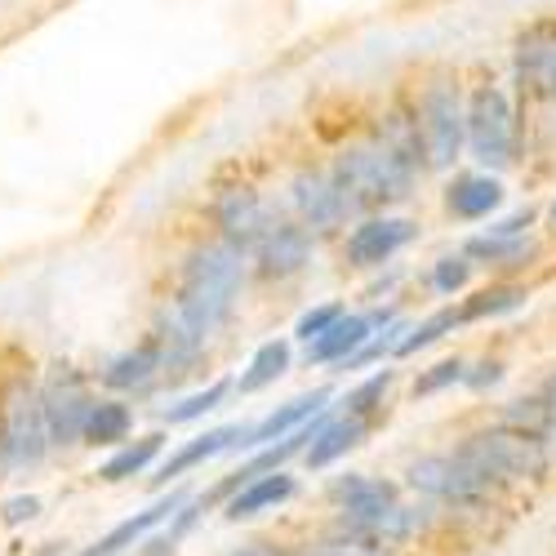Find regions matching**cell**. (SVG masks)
Returning a JSON list of instances; mask_svg holds the SVG:
<instances>
[{
    "instance_id": "cell-1",
    "label": "cell",
    "mask_w": 556,
    "mask_h": 556,
    "mask_svg": "<svg viewBox=\"0 0 556 556\" xmlns=\"http://www.w3.org/2000/svg\"><path fill=\"white\" fill-rule=\"evenodd\" d=\"M245 286V254L227 241L201 245L182 263V281L174 294V312L152 330L165 348V369L161 375H182V365L197 361L205 339L223 326L237 307V294Z\"/></svg>"
},
{
    "instance_id": "cell-2",
    "label": "cell",
    "mask_w": 556,
    "mask_h": 556,
    "mask_svg": "<svg viewBox=\"0 0 556 556\" xmlns=\"http://www.w3.org/2000/svg\"><path fill=\"white\" fill-rule=\"evenodd\" d=\"M334 188L348 205V214H361V210H383V205H396L414 192V174L401 156H392L379 138L375 143H361V148H348L339 152L334 169Z\"/></svg>"
},
{
    "instance_id": "cell-3",
    "label": "cell",
    "mask_w": 556,
    "mask_h": 556,
    "mask_svg": "<svg viewBox=\"0 0 556 556\" xmlns=\"http://www.w3.org/2000/svg\"><path fill=\"white\" fill-rule=\"evenodd\" d=\"M463 463L490 481H530V477H543L547 472V445L530 432H517V428H481V432H468L454 450Z\"/></svg>"
},
{
    "instance_id": "cell-4",
    "label": "cell",
    "mask_w": 556,
    "mask_h": 556,
    "mask_svg": "<svg viewBox=\"0 0 556 556\" xmlns=\"http://www.w3.org/2000/svg\"><path fill=\"white\" fill-rule=\"evenodd\" d=\"M334 498H339V513H343V526L375 539V543H396L414 530V513L401 507L396 490L388 481H375V477H343L334 485Z\"/></svg>"
},
{
    "instance_id": "cell-5",
    "label": "cell",
    "mask_w": 556,
    "mask_h": 556,
    "mask_svg": "<svg viewBox=\"0 0 556 556\" xmlns=\"http://www.w3.org/2000/svg\"><path fill=\"white\" fill-rule=\"evenodd\" d=\"M463 143L481 165L503 169L517 148V125H513V103L498 85H477L468 108H463Z\"/></svg>"
},
{
    "instance_id": "cell-6",
    "label": "cell",
    "mask_w": 556,
    "mask_h": 556,
    "mask_svg": "<svg viewBox=\"0 0 556 556\" xmlns=\"http://www.w3.org/2000/svg\"><path fill=\"white\" fill-rule=\"evenodd\" d=\"M50 454V437H45L40 419V396L36 388H14L0 405V468L5 472H31Z\"/></svg>"
},
{
    "instance_id": "cell-7",
    "label": "cell",
    "mask_w": 556,
    "mask_h": 556,
    "mask_svg": "<svg viewBox=\"0 0 556 556\" xmlns=\"http://www.w3.org/2000/svg\"><path fill=\"white\" fill-rule=\"evenodd\" d=\"M40 396V419H45V437H50V450H72L80 445V428H85V414L94 405L85 388V375L76 365L59 361L50 369V379L36 388Z\"/></svg>"
},
{
    "instance_id": "cell-8",
    "label": "cell",
    "mask_w": 556,
    "mask_h": 556,
    "mask_svg": "<svg viewBox=\"0 0 556 556\" xmlns=\"http://www.w3.org/2000/svg\"><path fill=\"white\" fill-rule=\"evenodd\" d=\"M414 116H419L428 169L454 165L458 152H463V99H458V85H454L450 76L432 80V85L424 89V99L414 103Z\"/></svg>"
},
{
    "instance_id": "cell-9",
    "label": "cell",
    "mask_w": 556,
    "mask_h": 556,
    "mask_svg": "<svg viewBox=\"0 0 556 556\" xmlns=\"http://www.w3.org/2000/svg\"><path fill=\"white\" fill-rule=\"evenodd\" d=\"M405 481L414 490H424L441 503H458V507H468V503H485L498 481L481 477L472 463H463L458 454H424V458H414L409 468H405Z\"/></svg>"
},
{
    "instance_id": "cell-10",
    "label": "cell",
    "mask_w": 556,
    "mask_h": 556,
    "mask_svg": "<svg viewBox=\"0 0 556 556\" xmlns=\"http://www.w3.org/2000/svg\"><path fill=\"white\" fill-rule=\"evenodd\" d=\"M250 254L258 263L263 281H290V276H299L312 263V231L299 218L294 223L290 218H271Z\"/></svg>"
},
{
    "instance_id": "cell-11",
    "label": "cell",
    "mask_w": 556,
    "mask_h": 556,
    "mask_svg": "<svg viewBox=\"0 0 556 556\" xmlns=\"http://www.w3.org/2000/svg\"><path fill=\"white\" fill-rule=\"evenodd\" d=\"M290 205L299 214V223L307 231H334L348 223V205L334 188V178L330 174H320V169H299L294 182H290Z\"/></svg>"
},
{
    "instance_id": "cell-12",
    "label": "cell",
    "mask_w": 556,
    "mask_h": 556,
    "mask_svg": "<svg viewBox=\"0 0 556 556\" xmlns=\"http://www.w3.org/2000/svg\"><path fill=\"white\" fill-rule=\"evenodd\" d=\"M214 223H218V237H223L227 245H237L241 254H250L254 241L263 237L267 223H271V210L263 205L258 192L231 188V192H223V197L214 201Z\"/></svg>"
},
{
    "instance_id": "cell-13",
    "label": "cell",
    "mask_w": 556,
    "mask_h": 556,
    "mask_svg": "<svg viewBox=\"0 0 556 556\" xmlns=\"http://www.w3.org/2000/svg\"><path fill=\"white\" fill-rule=\"evenodd\" d=\"M182 503H188V494H182V490H169V494H161L152 507H143V513H134V517H125L121 526H112L99 543H89L85 552H76V556H125L129 547H138V543H143L156 526H165L174 513H178V507Z\"/></svg>"
},
{
    "instance_id": "cell-14",
    "label": "cell",
    "mask_w": 556,
    "mask_h": 556,
    "mask_svg": "<svg viewBox=\"0 0 556 556\" xmlns=\"http://www.w3.org/2000/svg\"><path fill=\"white\" fill-rule=\"evenodd\" d=\"M414 227L409 218H365L352 237H348V263L352 267H383L396 250H405L414 241Z\"/></svg>"
},
{
    "instance_id": "cell-15",
    "label": "cell",
    "mask_w": 556,
    "mask_h": 556,
    "mask_svg": "<svg viewBox=\"0 0 556 556\" xmlns=\"http://www.w3.org/2000/svg\"><path fill=\"white\" fill-rule=\"evenodd\" d=\"M517 72L543 99H556V18H543L517 40Z\"/></svg>"
},
{
    "instance_id": "cell-16",
    "label": "cell",
    "mask_w": 556,
    "mask_h": 556,
    "mask_svg": "<svg viewBox=\"0 0 556 556\" xmlns=\"http://www.w3.org/2000/svg\"><path fill=\"white\" fill-rule=\"evenodd\" d=\"M161 369H165V348H161L156 334H148L138 348H129V352H121L103 365V383L112 392H138V388H148Z\"/></svg>"
},
{
    "instance_id": "cell-17",
    "label": "cell",
    "mask_w": 556,
    "mask_h": 556,
    "mask_svg": "<svg viewBox=\"0 0 556 556\" xmlns=\"http://www.w3.org/2000/svg\"><path fill=\"white\" fill-rule=\"evenodd\" d=\"M330 401V392L326 388H316V392H303V396H294V401H286L281 409H271L267 419H258L254 428H245L241 432V441H237V450H258V445H271V441H281V437H290L299 424H307L312 414Z\"/></svg>"
},
{
    "instance_id": "cell-18",
    "label": "cell",
    "mask_w": 556,
    "mask_h": 556,
    "mask_svg": "<svg viewBox=\"0 0 556 556\" xmlns=\"http://www.w3.org/2000/svg\"><path fill=\"white\" fill-rule=\"evenodd\" d=\"M241 432H245L241 424H227V428H214V432H205V437H197V441H188V445H178V450L161 463V468H156V485H169L174 477L201 468V463H210V458H218V454H227V450H237Z\"/></svg>"
},
{
    "instance_id": "cell-19",
    "label": "cell",
    "mask_w": 556,
    "mask_h": 556,
    "mask_svg": "<svg viewBox=\"0 0 556 556\" xmlns=\"http://www.w3.org/2000/svg\"><path fill=\"white\" fill-rule=\"evenodd\" d=\"M294 490H299V481H294L286 468L263 472V477L245 481L237 494H231V503H227V521H245V517H258V513H267V507H276V503L294 498Z\"/></svg>"
},
{
    "instance_id": "cell-20",
    "label": "cell",
    "mask_w": 556,
    "mask_h": 556,
    "mask_svg": "<svg viewBox=\"0 0 556 556\" xmlns=\"http://www.w3.org/2000/svg\"><path fill=\"white\" fill-rule=\"evenodd\" d=\"M369 330H375V320H369V316H348V312H343L326 334H316V339L307 343V361H312V365L348 361V356H356V352L369 343Z\"/></svg>"
},
{
    "instance_id": "cell-21",
    "label": "cell",
    "mask_w": 556,
    "mask_h": 556,
    "mask_svg": "<svg viewBox=\"0 0 556 556\" xmlns=\"http://www.w3.org/2000/svg\"><path fill=\"white\" fill-rule=\"evenodd\" d=\"M503 205V188L490 174H458L445 192V210L454 218H490Z\"/></svg>"
},
{
    "instance_id": "cell-22",
    "label": "cell",
    "mask_w": 556,
    "mask_h": 556,
    "mask_svg": "<svg viewBox=\"0 0 556 556\" xmlns=\"http://www.w3.org/2000/svg\"><path fill=\"white\" fill-rule=\"evenodd\" d=\"M134 432V409L125 401H94L85 414V428H80V445H94V450H116L125 445Z\"/></svg>"
},
{
    "instance_id": "cell-23",
    "label": "cell",
    "mask_w": 556,
    "mask_h": 556,
    "mask_svg": "<svg viewBox=\"0 0 556 556\" xmlns=\"http://www.w3.org/2000/svg\"><path fill=\"white\" fill-rule=\"evenodd\" d=\"M369 424L361 419V414H348V419H330L326 428H320L312 441H307V468H330L334 458H343L348 450H356L365 441Z\"/></svg>"
},
{
    "instance_id": "cell-24",
    "label": "cell",
    "mask_w": 556,
    "mask_h": 556,
    "mask_svg": "<svg viewBox=\"0 0 556 556\" xmlns=\"http://www.w3.org/2000/svg\"><path fill=\"white\" fill-rule=\"evenodd\" d=\"M379 143L401 156L414 174H428V156H424V134H419V116H414V108H392L388 121H383V134Z\"/></svg>"
},
{
    "instance_id": "cell-25",
    "label": "cell",
    "mask_w": 556,
    "mask_h": 556,
    "mask_svg": "<svg viewBox=\"0 0 556 556\" xmlns=\"http://www.w3.org/2000/svg\"><path fill=\"white\" fill-rule=\"evenodd\" d=\"M161 450H165V432H148V437H138L134 445H116V454L108 463H99V481L103 485H121L129 477H143L161 458Z\"/></svg>"
},
{
    "instance_id": "cell-26",
    "label": "cell",
    "mask_w": 556,
    "mask_h": 556,
    "mask_svg": "<svg viewBox=\"0 0 556 556\" xmlns=\"http://www.w3.org/2000/svg\"><path fill=\"white\" fill-rule=\"evenodd\" d=\"M290 369V343L286 339H271V343H263L254 356H250V365H245V375L237 379V392H263V388H271L276 379H281Z\"/></svg>"
},
{
    "instance_id": "cell-27",
    "label": "cell",
    "mask_w": 556,
    "mask_h": 556,
    "mask_svg": "<svg viewBox=\"0 0 556 556\" xmlns=\"http://www.w3.org/2000/svg\"><path fill=\"white\" fill-rule=\"evenodd\" d=\"M503 424L507 428H517V432H530L539 441H547L556 432V409L547 405V396H530V401H513L503 414Z\"/></svg>"
},
{
    "instance_id": "cell-28",
    "label": "cell",
    "mask_w": 556,
    "mask_h": 556,
    "mask_svg": "<svg viewBox=\"0 0 556 556\" xmlns=\"http://www.w3.org/2000/svg\"><path fill=\"white\" fill-rule=\"evenodd\" d=\"M227 392H231V383H210V388H201V392H192V396H182V401H174L169 409H165V424L169 428H178V424H197L201 414H210V409H218L223 401H227Z\"/></svg>"
},
{
    "instance_id": "cell-29",
    "label": "cell",
    "mask_w": 556,
    "mask_h": 556,
    "mask_svg": "<svg viewBox=\"0 0 556 556\" xmlns=\"http://www.w3.org/2000/svg\"><path fill=\"white\" fill-rule=\"evenodd\" d=\"M526 303V290L517 286H494L485 294H477L468 307H458V320H481V316H498V312H513Z\"/></svg>"
},
{
    "instance_id": "cell-30",
    "label": "cell",
    "mask_w": 556,
    "mask_h": 556,
    "mask_svg": "<svg viewBox=\"0 0 556 556\" xmlns=\"http://www.w3.org/2000/svg\"><path fill=\"white\" fill-rule=\"evenodd\" d=\"M303 556H383V543H375V539H365V534L348 530V534H339V539H320V543H312Z\"/></svg>"
},
{
    "instance_id": "cell-31",
    "label": "cell",
    "mask_w": 556,
    "mask_h": 556,
    "mask_svg": "<svg viewBox=\"0 0 556 556\" xmlns=\"http://www.w3.org/2000/svg\"><path fill=\"white\" fill-rule=\"evenodd\" d=\"M454 326H458V312H437V316L424 320V326L414 330L409 339L396 343V356H409V352H419V348H432V343H437L445 330H454Z\"/></svg>"
},
{
    "instance_id": "cell-32",
    "label": "cell",
    "mask_w": 556,
    "mask_h": 556,
    "mask_svg": "<svg viewBox=\"0 0 556 556\" xmlns=\"http://www.w3.org/2000/svg\"><path fill=\"white\" fill-rule=\"evenodd\" d=\"M392 379H396L392 369H379V375H369V379H365V383H361V388L348 396V414H361V419H365V414L383 401V392L392 388Z\"/></svg>"
},
{
    "instance_id": "cell-33",
    "label": "cell",
    "mask_w": 556,
    "mask_h": 556,
    "mask_svg": "<svg viewBox=\"0 0 556 556\" xmlns=\"http://www.w3.org/2000/svg\"><path fill=\"white\" fill-rule=\"evenodd\" d=\"M468 276H472V263H468V258H441V263L432 267V286H437L441 294H454V290L468 286Z\"/></svg>"
},
{
    "instance_id": "cell-34",
    "label": "cell",
    "mask_w": 556,
    "mask_h": 556,
    "mask_svg": "<svg viewBox=\"0 0 556 556\" xmlns=\"http://www.w3.org/2000/svg\"><path fill=\"white\" fill-rule=\"evenodd\" d=\"M343 316V307L339 303H326V307H312L303 320H299V326H294V339H303V343H312L316 334H326L330 326H334V320Z\"/></svg>"
},
{
    "instance_id": "cell-35",
    "label": "cell",
    "mask_w": 556,
    "mask_h": 556,
    "mask_svg": "<svg viewBox=\"0 0 556 556\" xmlns=\"http://www.w3.org/2000/svg\"><path fill=\"white\" fill-rule=\"evenodd\" d=\"M40 517V498L36 494H14V498H5L0 503V526H27V521H36Z\"/></svg>"
},
{
    "instance_id": "cell-36",
    "label": "cell",
    "mask_w": 556,
    "mask_h": 556,
    "mask_svg": "<svg viewBox=\"0 0 556 556\" xmlns=\"http://www.w3.org/2000/svg\"><path fill=\"white\" fill-rule=\"evenodd\" d=\"M458 379H463V361L450 356V361L432 365V375H424L419 383H414V396H428V392H437V388H445V383H458Z\"/></svg>"
},
{
    "instance_id": "cell-37",
    "label": "cell",
    "mask_w": 556,
    "mask_h": 556,
    "mask_svg": "<svg viewBox=\"0 0 556 556\" xmlns=\"http://www.w3.org/2000/svg\"><path fill=\"white\" fill-rule=\"evenodd\" d=\"M498 379H503V365L485 361V365H481V375H472L468 383H472V388H485V383H498Z\"/></svg>"
},
{
    "instance_id": "cell-38",
    "label": "cell",
    "mask_w": 556,
    "mask_h": 556,
    "mask_svg": "<svg viewBox=\"0 0 556 556\" xmlns=\"http://www.w3.org/2000/svg\"><path fill=\"white\" fill-rule=\"evenodd\" d=\"M231 556H286V552H276V547L258 543V547H241V552H231Z\"/></svg>"
},
{
    "instance_id": "cell-39",
    "label": "cell",
    "mask_w": 556,
    "mask_h": 556,
    "mask_svg": "<svg viewBox=\"0 0 556 556\" xmlns=\"http://www.w3.org/2000/svg\"><path fill=\"white\" fill-rule=\"evenodd\" d=\"M543 396H547V405H552V409H556V375H552V379H547V388H543Z\"/></svg>"
},
{
    "instance_id": "cell-40",
    "label": "cell",
    "mask_w": 556,
    "mask_h": 556,
    "mask_svg": "<svg viewBox=\"0 0 556 556\" xmlns=\"http://www.w3.org/2000/svg\"><path fill=\"white\" fill-rule=\"evenodd\" d=\"M552 223H556V205H552Z\"/></svg>"
}]
</instances>
